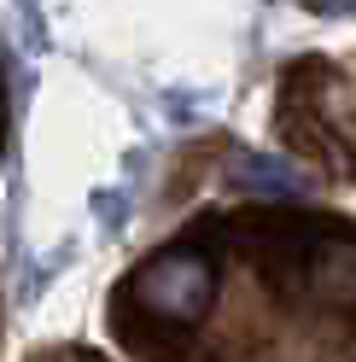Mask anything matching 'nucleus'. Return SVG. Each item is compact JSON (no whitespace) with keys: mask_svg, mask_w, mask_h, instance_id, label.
Instances as JSON below:
<instances>
[{"mask_svg":"<svg viewBox=\"0 0 356 362\" xmlns=\"http://www.w3.org/2000/svg\"><path fill=\"white\" fill-rule=\"evenodd\" d=\"M129 292H135V304L146 315L187 327V322H198V315L210 310L216 275H210V263L198 257V252H158L135 281H129Z\"/></svg>","mask_w":356,"mask_h":362,"instance_id":"obj_1","label":"nucleus"},{"mask_svg":"<svg viewBox=\"0 0 356 362\" xmlns=\"http://www.w3.org/2000/svg\"><path fill=\"white\" fill-rule=\"evenodd\" d=\"M316 286H333L339 298H356V252L350 245H327V252L316 257Z\"/></svg>","mask_w":356,"mask_h":362,"instance_id":"obj_2","label":"nucleus"}]
</instances>
